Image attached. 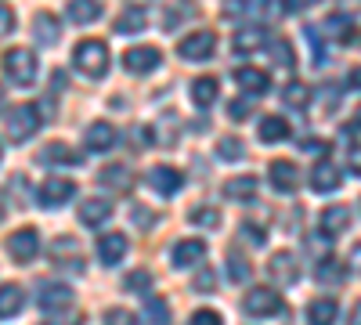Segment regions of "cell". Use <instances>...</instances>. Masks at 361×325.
<instances>
[{"mask_svg": "<svg viewBox=\"0 0 361 325\" xmlns=\"http://www.w3.org/2000/svg\"><path fill=\"white\" fill-rule=\"evenodd\" d=\"M137 29H145V8H127L116 18V33H137Z\"/></svg>", "mask_w": 361, "mask_h": 325, "instance_id": "34", "label": "cell"}, {"mask_svg": "<svg viewBox=\"0 0 361 325\" xmlns=\"http://www.w3.org/2000/svg\"><path fill=\"white\" fill-rule=\"evenodd\" d=\"M73 195H76V185L69 181V177H47V181L40 185V206H47V210L66 206Z\"/></svg>", "mask_w": 361, "mask_h": 325, "instance_id": "9", "label": "cell"}, {"mask_svg": "<svg viewBox=\"0 0 361 325\" xmlns=\"http://www.w3.org/2000/svg\"><path fill=\"white\" fill-rule=\"evenodd\" d=\"M51 260H54L62 271L80 275V271H83V246L73 239V235H62V239H54V246H51Z\"/></svg>", "mask_w": 361, "mask_h": 325, "instance_id": "6", "label": "cell"}, {"mask_svg": "<svg viewBox=\"0 0 361 325\" xmlns=\"http://www.w3.org/2000/svg\"><path fill=\"white\" fill-rule=\"evenodd\" d=\"M127 235L123 231H109V235H102V239H98V257H102V264H105V268H112V264H119V260H123L127 257Z\"/></svg>", "mask_w": 361, "mask_h": 325, "instance_id": "12", "label": "cell"}, {"mask_svg": "<svg viewBox=\"0 0 361 325\" xmlns=\"http://www.w3.org/2000/svg\"><path fill=\"white\" fill-rule=\"evenodd\" d=\"M192 325H224V321H221V314H217V311L202 307V311H195V314H192Z\"/></svg>", "mask_w": 361, "mask_h": 325, "instance_id": "45", "label": "cell"}, {"mask_svg": "<svg viewBox=\"0 0 361 325\" xmlns=\"http://www.w3.org/2000/svg\"><path fill=\"white\" fill-rule=\"evenodd\" d=\"M202 257H206V246L199 239H185V243H177L170 250V264H173V268H192V264H199Z\"/></svg>", "mask_w": 361, "mask_h": 325, "instance_id": "17", "label": "cell"}, {"mask_svg": "<svg viewBox=\"0 0 361 325\" xmlns=\"http://www.w3.org/2000/svg\"><path fill=\"white\" fill-rule=\"evenodd\" d=\"M271 8V0H228V11L246 15V18H260Z\"/></svg>", "mask_w": 361, "mask_h": 325, "instance_id": "35", "label": "cell"}, {"mask_svg": "<svg viewBox=\"0 0 361 325\" xmlns=\"http://www.w3.org/2000/svg\"><path fill=\"white\" fill-rule=\"evenodd\" d=\"M15 33V11L8 4H0V40Z\"/></svg>", "mask_w": 361, "mask_h": 325, "instance_id": "44", "label": "cell"}, {"mask_svg": "<svg viewBox=\"0 0 361 325\" xmlns=\"http://www.w3.org/2000/svg\"><path fill=\"white\" fill-rule=\"evenodd\" d=\"M8 253H11L18 264L37 260V253H40V235H37V228H18L11 239H8Z\"/></svg>", "mask_w": 361, "mask_h": 325, "instance_id": "7", "label": "cell"}, {"mask_svg": "<svg viewBox=\"0 0 361 325\" xmlns=\"http://www.w3.org/2000/svg\"><path fill=\"white\" fill-rule=\"evenodd\" d=\"M228 116L235 123H243V120H250V105L246 102H228Z\"/></svg>", "mask_w": 361, "mask_h": 325, "instance_id": "46", "label": "cell"}, {"mask_svg": "<svg viewBox=\"0 0 361 325\" xmlns=\"http://www.w3.org/2000/svg\"><path fill=\"white\" fill-rule=\"evenodd\" d=\"M228 275H231V282H246L250 278V264L238 257V253H231L228 257Z\"/></svg>", "mask_w": 361, "mask_h": 325, "instance_id": "38", "label": "cell"}, {"mask_svg": "<svg viewBox=\"0 0 361 325\" xmlns=\"http://www.w3.org/2000/svg\"><path fill=\"white\" fill-rule=\"evenodd\" d=\"M116 127L112 123H105V120H98V123H90L87 127V134H83V141H87V152H109L112 145H116Z\"/></svg>", "mask_w": 361, "mask_h": 325, "instance_id": "15", "label": "cell"}, {"mask_svg": "<svg viewBox=\"0 0 361 325\" xmlns=\"http://www.w3.org/2000/svg\"><path fill=\"white\" fill-rule=\"evenodd\" d=\"M148 185H152V192H159V195H173V192H180L185 177H180V170H173V166H152L148 170Z\"/></svg>", "mask_w": 361, "mask_h": 325, "instance_id": "14", "label": "cell"}, {"mask_svg": "<svg viewBox=\"0 0 361 325\" xmlns=\"http://www.w3.org/2000/svg\"><path fill=\"white\" fill-rule=\"evenodd\" d=\"M264 44H267V29L264 25H243V29H235V37H231V47L238 54H250V51H257Z\"/></svg>", "mask_w": 361, "mask_h": 325, "instance_id": "16", "label": "cell"}, {"mask_svg": "<svg viewBox=\"0 0 361 325\" xmlns=\"http://www.w3.org/2000/svg\"><path fill=\"white\" fill-rule=\"evenodd\" d=\"M192 286H195L199 293H214V289H217V286H214V271H209V268H202V275H199Z\"/></svg>", "mask_w": 361, "mask_h": 325, "instance_id": "48", "label": "cell"}, {"mask_svg": "<svg viewBox=\"0 0 361 325\" xmlns=\"http://www.w3.org/2000/svg\"><path fill=\"white\" fill-rule=\"evenodd\" d=\"M347 325H361V300L354 304V311H350V318H347Z\"/></svg>", "mask_w": 361, "mask_h": 325, "instance_id": "52", "label": "cell"}, {"mask_svg": "<svg viewBox=\"0 0 361 325\" xmlns=\"http://www.w3.org/2000/svg\"><path fill=\"white\" fill-rule=\"evenodd\" d=\"M73 66L87 80H102L109 73V47L102 40H80L73 47Z\"/></svg>", "mask_w": 361, "mask_h": 325, "instance_id": "1", "label": "cell"}, {"mask_svg": "<svg viewBox=\"0 0 361 325\" xmlns=\"http://www.w3.org/2000/svg\"><path fill=\"white\" fill-rule=\"evenodd\" d=\"M243 311H246L250 318H279V314L286 311V300L279 297L275 289L260 286V289H250V293H246Z\"/></svg>", "mask_w": 361, "mask_h": 325, "instance_id": "3", "label": "cell"}, {"mask_svg": "<svg viewBox=\"0 0 361 325\" xmlns=\"http://www.w3.org/2000/svg\"><path fill=\"white\" fill-rule=\"evenodd\" d=\"M217 156H221V159H235V163H238V159L246 156V149H243V141H238V137H224V141L217 145Z\"/></svg>", "mask_w": 361, "mask_h": 325, "instance_id": "37", "label": "cell"}, {"mask_svg": "<svg viewBox=\"0 0 361 325\" xmlns=\"http://www.w3.org/2000/svg\"><path fill=\"white\" fill-rule=\"evenodd\" d=\"M343 185V173L333 166V163H318L314 170H311V188L314 192H336Z\"/></svg>", "mask_w": 361, "mask_h": 325, "instance_id": "19", "label": "cell"}, {"mask_svg": "<svg viewBox=\"0 0 361 325\" xmlns=\"http://www.w3.org/2000/svg\"><path fill=\"white\" fill-rule=\"evenodd\" d=\"M105 325H137V314H130V311H123V307H116V311L105 314Z\"/></svg>", "mask_w": 361, "mask_h": 325, "instance_id": "43", "label": "cell"}, {"mask_svg": "<svg viewBox=\"0 0 361 325\" xmlns=\"http://www.w3.org/2000/svg\"><path fill=\"white\" fill-rule=\"evenodd\" d=\"M4 130L11 141H29L37 130H40V109L33 105H18L8 112V120H4Z\"/></svg>", "mask_w": 361, "mask_h": 325, "instance_id": "4", "label": "cell"}, {"mask_svg": "<svg viewBox=\"0 0 361 325\" xmlns=\"http://www.w3.org/2000/svg\"><path fill=\"white\" fill-rule=\"evenodd\" d=\"M159 62H163L159 47H130V51H123V69H127V73H137V76L156 73Z\"/></svg>", "mask_w": 361, "mask_h": 325, "instance_id": "8", "label": "cell"}, {"mask_svg": "<svg viewBox=\"0 0 361 325\" xmlns=\"http://www.w3.org/2000/svg\"><path fill=\"white\" fill-rule=\"evenodd\" d=\"M350 130H361V109H357V116L350 120Z\"/></svg>", "mask_w": 361, "mask_h": 325, "instance_id": "54", "label": "cell"}, {"mask_svg": "<svg viewBox=\"0 0 361 325\" xmlns=\"http://www.w3.org/2000/svg\"><path fill=\"white\" fill-rule=\"evenodd\" d=\"M257 177H250V173H243V177H231V181L224 185V195L231 199V202H253L257 199Z\"/></svg>", "mask_w": 361, "mask_h": 325, "instance_id": "21", "label": "cell"}, {"mask_svg": "<svg viewBox=\"0 0 361 325\" xmlns=\"http://www.w3.org/2000/svg\"><path fill=\"white\" fill-rule=\"evenodd\" d=\"M311 4H318V0H286V11L289 15H300V11H307Z\"/></svg>", "mask_w": 361, "mask_h": 325, "instance_id": "49", "label": "cell"}, {"mask_svg": "<svg viewBox=\"0 0 361 325\" xmlns=\"http://www.w3.org/2000/svg\"><path fill=\"white\" fill-rule=\"evenodd\" d=\"M109 214H112V202H109V199H87V202L80 206V221H83L87 228L105 224V221H109Z\"/></svg>", "mask_w": 361, "mask_h": 325, "instance_id": "27", "label": "cell"}, {"mask_svg": "<svg viewBox=\"0 0 361 325\" xmlns=\"http://www.w3.org/2000/svg\"><path fill=\"white\" fill-rule=\"evenodd\" d=\"M214 47H217V33L214 29H199V33H192L177 44V54L185 62H206V58H214Z\"/></svg>", "mask_w": 361, "mask_h": 325, "instance_id": "5", "label": "cell"}, {"mask_svg": "<svg viewBox=\"0 0 361 325\" xmlns=\"http://www.w3.org/2000/svg\"><path fill=\"white\" fill-rule=\"evenodd\" d=\"M235 83L243 87L246 94H267V87H271L267 73H260V69H253V66H243V69H235Z\"/></svg>", "mask_w": 361, "mask_h": 325, "instance_id": "20", "label": "cell"}, {"mask_svg": "<svg viewBox=\"0 0 361 325\" xmlns=\"http://www.w3.org/2000/svg\"><path fill=\"white\" fill-rule=\"evenodd\" d=\"M192 102L199 105V109H209L217 102V80L214 76H199V80H192Z\"/></svg>", "mask_w": 361, "mask_h": 325, "instance_id": "32", "label": "cell"}, {"mask_svg": "<svg viewBox=\"0 0 361 325\" xmlns=\"http://www.w3.org/2000/svg\"><path fill=\"white\" fill-rule=\"evenodd\" d=\"M33 37H37V44L51 47V44L62 40V25H58V18H54V15L40 11V15H37V22H33Z\"/></svg>", "mask_w": 361, "mask_h": 325, "instance_id": "22", "label": "cell"}, {"mask_svg": "<svg viewBox=\"0 0 361 325\" xmlns=\"http://www.w3.org/2000/svg\"><path fill=\"white\" fill-rule=\"evenodd\" d=\"M134 224H156V214H152V210H141V206H137V210H134Z\"/></svg>", "mask_w": 361, "mask_h": 325, "instance_id": "51", "label": "cell"}, {"mask_svg": "<svg viewBox=\"0 0 361 325\" xmlns=\"http://www.w3.org/2000/svg\"><path fill=\"white\" fill-rule=\"evenodd\" d=\"M267 271H271V278H275L279 286H296V278H300V264H296L293 253H275V257L267 260Z\"/></svg>", "mask_w": 361, "mask_h": 325, "instance_id": "13", "label": "cell"}, {"mask_svg": "<svg viewBox=\"0 0 361 325\" xmlns=\"http://www.w3.org/2000/svg\"><path fill=\"white\" fill-rule=\"evenodd\" d=\"M145 318L152 321V325H166V321H170L166 304H163V300H148V304H145Z\"/></svg>", "mask_w": 361, "mask_h": 325, "instance_id": "39", "label": "cell"}, {"mask_svg": "<svg viewBox=\"0 0 361 325\" xmlns=\"http://www.w3.org/2000/svg\"><path fill=\"white\" fill-rule=\"evenodd\" d=\"M4 76L15 83V87H29L37 80V54L25 51V47H15L4 54Z\"/></svg>", "mask_w": 361, "mask_h": 325, "instance_id": "2", "label": "cell"}, {"mask_svg": "<svg viewBox=\"0 0 361 325\" xmlns=\"http://www.w3.org/2000/svg\"><path fill=\"white\" fill-rule=\"evenodd\" d=\"M25 304V289L15 286V282H4L0 286V318H15Z\"/></svg>", "mask_w": 361, "mask_h": 325, "instance_id": "25", "label": "cell"}, {"mask_svg": "<svg viewBox=\"0 0 361 325\" xmlns=\"http://www.w3.org/2000/svg\"><path fill=\"white\" fill-rule=\"evenodd\" d=\"M192 224L217 228L221 224V210H217V206H195V210H192Z\"/></svg>", "mask_w": 361, "mask_h": 325, "instance_id": "36", "label": "cell"}, {"mask_svg": "<svg viewBox=\"0 0 361 325\" xmlns=\"http://www.w3.org/2000/svg\"><path fill=\"white\" fill-rule=\"evenodd\" d=\"M282 102H286L289 109H296V112H304V109L311 105V87H307V83H289L286 91H282Z\"/></svg>", "mask_w": 361, "mask_h": 325, "instance_id": "33", "label": "cell"}, {"mask_svg": "<svg viewBox=\"0 0 361 325\" xmlns=\"http://www.w3.org/2000/svg\"><path fill=\"white\" fill-rule=\"evenodd\" d=\"M238 235H243L246 243H253V246H264V239H267V231H264V228H257L253 221H246V224H243V231H238Z\"/></svg>", "mask_w": 361, "mask_h": 325, "instance_id": "42", "label": "cell"}, {"mask_svg": "<svg viewBox=\"0 0 361 325\" xmlns=\"http://www.w3.org/2000/svg\"><path fill=\"white\" fill-rule=\"evenodd\" d=\"M98 181H102L105 188H116V192H130V185H134V173H130L127 166H102Z\"/></svg>", "mask_w": 361, "mask_h": 325, "instance_id": "30", "label": "cell"}, {"mask_svg": "<svg viewBox=\"0 0 361 325\" xmlns=\"http://www.w3.org/2000/svg\"><path fill=\"white\" fill-rule=\"evenodd\" d=\"M40 163H51V166H76V163H80V152L58 141V145H47V149H40Z\"/></svg>", "mask_w": 361, "mask_h": 325, "instance_id": "29", "label": "cell"}, {"mask_svg": "<svg viewBox=\"0 0 361 325\" xmlns=\"http://www.w3.org/2000/svg\"><path fill=\"white\" fill-rule=\"evenodd\" d=\"M318 33L329 37V40H336V44H347V40H354V18L347 11H333V15L322 22Z\"/></svg>", "mask_w": 361, "mask_h": 325, "instance_id": "11", "label": "cell"}, {"mask_svg": "<svg viewBox=\"0 0 361 325\" xmlns=\"http://www.w3.org/2000/svg\"><path fill=\"white\" fill-rule=\"evenodd\" d=\"M314 278L325 282V286H340L347 278V264L340 257H322L318 260V268H314Z\"/></svg>", "mask_w": 361, "mask_h": 325, "instance_id": "24", "label": "cell"}, {"mask_svg": "<svg viewBox=\"0 0 361 325\" xmlns=\"http://www.w3.org/2000/svg\"><path fill=\"white\" fill-rule=\"evenodd\" d=\"M257 134H260L264 145H279V141L289 137V123L282 120V116H264L260 127H257Z\"/></svg>", "mask_w": 361, "mask_h": 325, "instance_id": "28", "label": "cell"}, {"mask_svg": "<svg viewBox=\"0 0 361 325\" xmlns=\"http://www.w3.org/2000/svg\"><path fill=\"white\" fill-rule=\"evenodd\" d=\"M123 286H127L130 293H145L148 286H152V275H148L145 268H141V271H130V275L123 278Z\"/></svg>", "mask_w": 361, "mask_h": 325, "instance_id": "40", "label": "cell"}, {"mask_svg": "<svg viewBox=\"0 0 361 325\" xmlns=\"http://www.w3.org/2000/svg\"><path fill=\"white\" fill-rule=\"evenodd\" d=\"M275 62H279V66H286V69H293V66H296V58H293V44H289V40H275Z\"/></svg>", "mask_w": 361, "mask_h": 325, "instance_id": "41", "label": "cell"}, {"mask_svg": "<svg viewBox=\"0 0 361 325\" xmlns=\"http://www.w3.org/2000/svg\"><path fill=\"white\" fill-rule=\"evenodd\" d=\"M336 314H340L336 300L322 297V300H314V304L307 307V325H336Z\"/></svg>", "mask_w": 361, "mask_h": 325, "instance_id": "31", "label": "cell"}, {"mask_svg": "<svg viewBox=\"0 0 361 325\" xmlns=\"http://www.w3.org/2000/svg\"><path fill=\"white\" fill-rule=\"evenodd\" d=\"M0 217H4V199H0Z\"/></svg>", "mask_w": 361, "mask_h": 325, "instance_id": "55", "label": "cell"}, {"mask_svg": "<svg viewBox=\"0 0 361 325\" xmlns=\"http://www.w3.org/2000/svg\"><path fill=\"white\" fill-rule=\"evenodd\" d=\"M66 15H69V22H76V25L98 22V18H102V0H69Z\"/></svg>", "mask_w": 361, "mask_h": 325, "instance_id": "26", "label": "cell"}, {"mask_svg": "<svg viewBox=\"0 0 361 325\" xmlns=\"http://www.w3.org/2000/svg\"><path fill=\"white\" fill-rule=\"evenodd\" d=\"M267 173H271V185H275L279 192H296V185H300V173L289 159H275Z\"/></svg>", "mask_w": 361, "mask_h": 325, "instance_id": "18", "label": "cell"}, {"mask_svg": "<svg viewBox=\"0 0 361 325\" xmlns=\"http://www.w3.org/2000/svg\"><path fill=\"white\" fill-rule=\"evenodd\" d=\"M347 228H350V210H347V206H329V210L322 214V231L329 235V239L343 235Z\"/></svg>", "mask_w": 361, "mask_h": 325, "instance_id": "23", "label": "cell"}, {"mask_svg": "<svg viewBox=\"0 0 361 325\" xmlns=\"http://www.w3.org/2000/svg\"><path fill=\"white\" fill-rule=\"evenodd\" d=\"M350 87H361V69H354V73H350Z\"/></svg>", "mask_w": 361, "mask_h": 325, "instance_id": "53", "label": "cell"}, {"mask_svg": "<svg viewBox=\"0 0 361 325\" xmlns=\"http://www.w3.org/2000/svg\"><path fill=\"white\" fill-rule=\"evenodd\" d=\"M37 304H40V311L58 314V307H69V304H73V289H69V286H58V282H40Z\"/></svg>", "mask_w": 361, "mask_h": 325, "instance_id": "10", "label": "cell"}, {"mask_svg": "<svg viewBox=\"0 0 361 325\" xmlns=\"http://www.w3.org/2000/svg\"><path fill=\"white\" fill-rule=\"evenodd\" d=\"M304 149H307V152L325 156V152H329V141H322V137H307V141H304Z\"/></svg>", "mask_w": 361, "mask_h": 325, "instance_id": "50", "label": "cell"}, {"mask_svg": "<svg viewBox=\"0 0 361 325\" xmlns=\"http://www.w3.org/2000/svg\"><path fill=\"white\" fill-rule=\"evenodd\" d=\"M347 166H350L354 177H361V145H350L347 149Z\"/></svg>", "mask_w": 361, "mask_h": 325, "instance_id": "47", "label": "cell"}]
</instances>
